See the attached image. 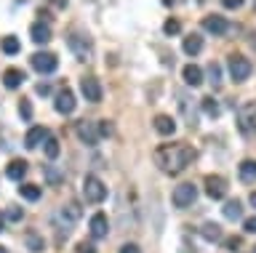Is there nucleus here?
<instances>
[{"label":"nucleus","mask_w":256,"mask_h":253,"mask_svg":"<svg viewBox=\"0 0 256 253\" xmlns=\"http://www.w3.org/2000/svg\"><path fill=\"white\" fill-rule=\"evenodd\" d=\"M155 157H158V163L163 165L166 173H179L195 160V149L190 144H166L155 152Z\"/></svg>","instance_id":"f257e3e1"},{"label":"nucleus","mask_w":256,"mask_h":253,"mask_svg":"<svg viewBox=\"0 0 256 253\" xmlns=\"http://www.w3.org/2000/svg\"><path fill=\"white\" fill-rule=\"evenodd\" d=\"M83 195H86L88 203H102L104 197H107V187H104L102 179L86 176V179H83Z\"/></svg>","instance_id":"f03ea898"},{"label":"nucleus","mask_w":256,"mask_h":253,"mask_svg":"<svg viewBox=\"0 0 256 253\" xmlns=\"http://www.w3.org/2000/svg\"><path fill=\"white\" fill-rule=\"evenodd\" d=\"M230 77L235 83H243V80H248L251 77V72H254V67H251V61H248L246 56H230Z\"/></svg>","instance_id":"7ed1b4c3"},{"label":"nucleus","mask_w":256,"mask_h":253,"mask_svg":"<svg viewBox=\"0 0 256 253\" xmlns=\"http://www.w3.org/2000/svg\"><path fill=\"white\" fill-rule=\"evenodd\" d=\"M171 200H174L176 208H190V205L198 200V187L195 184H179L174 189Z\"/></svg>","instance_id":"20e7f679"},{"label":"nucleus","mask_w":256,"mask_h":253,"mask_svg":"<svg viewBox=\"0 0 256 253\" xmlns=\"http://www.w3.org/2000/svg\"><path fill=\"white\" fill-rule=\"evenodd\" d=\"M30 61H32V69H38L40 75H51V72H56V67H59V59L48 51H38Z\"/></svg>","instance_id":"39448f33"},{"label":"nucleus","mask_w":256,"mask_h":253,"mask_svg":"<svg viewBox=\"0 0 256 253\" xmlns=\"http://www.w3.org/2000/svg\"><path fill=\"white\" fill-rule=\"evenodd\" d=\"M67 45L78 53V59H80V61H86L88 56H91V51H94V48H91V40H88L86 35H80V32H70Z\"/></svg>","instance_id":"423d86ee"},{"label":"nucleus","mask_w":256,"mask_h":253,"mask_svg":"<svg viewBox=\"0 0 256 253\" xmlns=\"http://www.w3.org/2000/svg\"><path fill=\"white\" fill-rule=\"evenodd\" d=\"M240 131L256 133V101H246L240 107Z\"/></svg>","instance_id":"0eeeda50"},{"label":"nucleus","mask_w":256,"mask_h":253,"mask_svg":"<svg viewBox=\"0 0 256 253\" xmlns=\"http://www.w3.org/2000/svg\"><path fill=\"white\" fill-rule=\"evenodd\" d=\"M80 93L86 96V101H91V104H96V101H102V85L96 77H83L80 80Z\"/></svg>","instance_id":"6e6552de"},{"label":"nucleus","mask_w":256,"mask_h":253,"mask_svg":"<svg viewBox=\"0 0 256 253\" xmlns=\"http://www.w3.org/2000/svg\"><path fill=\"white\" fill-rule=\"evenodd\" d=\"M206 195L211 197V200H222V197L227 195V181L222 176H206Z\"/></svg>","instance_id":"1a4fd4ad"},{"label":"nucleus","mask_w":256,"mask_h":253,"mask_svg":"<svg viewBox=\"0 0 256 253\" xmlns=\"http://www.w3.org/2000/svg\"><path fill=\"white\" fill-rule=\"evenodd\" d=\"M75 131H78V139L83 141V144L96 147V141H99V131H96V123H86V120H80Z\"/></svg>","instance_id":"9d476101"},{"label":"nucleus","mask_w":256,"mask_h":253,"mask_svg":"<svg viewBox=\"0 0 256 253\" xmlns=\"http://www.w3.org/2000/svg\"><path fill=\"white\" fill-rule=\"evenodd\" d=\"M75 107H78V101H75V96H72L70 88H64V91L56 93V112H59V115H72V112H75Z\"/></svg>","instance_id":"9b49d317"},{"label":"nucleus","mask_w":256,"mask_h":253,"mask_svg":"<svg viewBox=\"0 0 256 253\" xmlns=\"http://www.w3.org/2000/svg\"><path fill=\"white\" fill-rule=\"evenodd\" d=\"M88 229H91V237H96V240H104V237L110 235V221H107V216H104V213H94Z\"/></svg>","instance_id":"f8f14e48"},{"label":"nucleus","mask_w":256,"mask_h":253,"mask_svg":"<svg viewBox=\"0 0 256 253\" xmlns=\"http://www.w3.org/2000/svg\"><path fill=\"white\" fill-rule=\"evenodd\" d=\"M46 139H48V128H43V125H35V128H30L27 136H24V147H27V149H38Z\"/></svg>","instance_id":"ddd939ff"},{"label":"nucleus","mask_w":256,"mask_h":253,"mask_svg":"<svg viewBox=\"0 0 256 253\" xmlns=\"http://www.w3.org/2000/svg\"><path fill=\"white\" fill-rule=\"evenodd\" d=\"M203 29H206V32H211V35H224L230 29V24H227V19H224V16H206L203 19Z\"/></svg>","instance_id":"4468645a"},{"label":"nucleus","mask_w":256,"mask_h":253,"mask_svg":"<svg viewBox=\"0 0 256 253\" xmlns=\"http://www.w3.org/2000/svg\"><path fill=\"white\" fill-rule=\"evenodd\" d=\"M152 125H155V131L160 133V136H174L176 133V120L171 115H158Z\"/></svg>","instance_id":"2eb2a0df"},{"label":"nucleus","mask_w":256,"mask_h":253,"mask_svg":"<svg viewBox=\"0 0 256 253\" xmlns=\"http://www.w3.org/2000/svg\"><path fill=\"white\" fill-rule=\"evenodd\" d=\"M24 80H27V75H24L22 69H16V67H11V69H6V72H3V85H6V88H11V91L19 88Z\"/></svg>","instance_id":"dca6fc26"},{"label":"nucleus","mask_w":256,"mask_h":253,"mask_svg":"<svg viewBox=\"0 0 256 253\" xmlns=\"http://www.w3.org/2000/svg\"><path fill=\"white\" fill-rule=\"evenodd\" d=\"M30 35H32V40H35L38 45H43L51 40V27L43 24V21H35V24L30 27Z\"/></svg>","instance_id":"f3484780"},{"label":"nucleus","mask_w":256,"mask_h":253,"mask_svg":"<svg viewBox=\"0 0 256 253\" xmlns=\"http://www.w3.org/2000/svg\"><path fill=\"white\" fill-rule=\"evenodd\" d=\"M182 77H184V83L192 85V88H198L200 83H203V69L195 67V64H187L182 69Z\"/></svg>","instance_id":"a211bd4d"},{"label":"nucleus","mask_w":256,"mask_h":253,"mask_svg":"<svg viewBox=\"0 0 256 253\" xmlns=\"http://www.w3.org/2000/svg\"><path fill=\"white\" fill-rule=\"evenodd\" d=\"M6 176L11 179V181H19V184H22V179L27 176V163H24V160H14V163H8Z\"/></svg>","instance_id":"6ab92c4d"},{"label":"nucleus","mask_w":256,"mask_h":253,"mask_svg":"<svg viewBox=\"0 0 256 253\" xmlns=\"http://www.w3.org/2000/svg\"><path fill=\"white\" fill-rule=\"evenodd\" d=\"M182 48H184V53H187V56H195V53H200L203 51V37L200 35H187L184 37V43H182Z\"/></svg>","instance_id":"aec40b11"},{"label":"nucleus","mask_w":256,"mask_h":253,"mask_svg":"<svg viewBox=\"0 0 256 253\" xmlns=\"http://www.w3.org/2000/svg\"><path fill=\"white\" fill-rule=\"evenodd\" d=\"M200 235H203V240L216 243V240H222V227L214 224V221H206V224L200 227Z\"/></svg>","instance_id":"412c9836"},{"label":"nucleus","mask_w":256,"mask_h":253,"mask_svg":"<svg viewBox=\"0 0 256 253\" xmlns=\"http://www.w3.org/2000/svg\"><path fill=\"white\" fill-rule=\"evenodd\" d=\"M224 219H230V221H238L240 216H243V203L240 200H230V203H224Z\"/></svg>","instance_id":"4be33fe9"},{"label":"nucleus","mask_w":256,"mask_h":253,"mask_svg":"<svg viewBox=\"0 0 256 253\" xmlns=\"http://www.w3.org/2000/svg\"><path fill=\"white\" fill-rule=\"evenodd\" d=\"M24 243H27V251H32V253H43V248H46L43 237H40L38 232H32V229L24 235Z\"/></svg>","instance_id":"5701e85b"},{"label":"nucleus","mask_w":256,"mask_h":253,"mask_svg":"<svg viewBox=\"0 0 256 253\" xmlns=\"http://www.w3.org/2000/svg\"><path fill=\"white\" fill-rule=\"evenodd\" d=\"M59 216H62V219H67L70 224H75V221H78L80 216H83V211H80V205H78V203H67V205L62 208Z\"/></svg>","instance_id":"b1692460"},{"label":"nucleus","mask_w":256,"mask_h":253,"mask_svg":"<svg viewBox=\"0 0 256 253\" xmlns=\"http://www.w3.org/2000/svg\"><path fill=\"white\" fill-rule=\"evenodd\" d=\"M238 171L243 181H256V160H243L238 165Z\"/></svg>","instance_id":"393cba45"},{"label":"nucleus","mask_w":256,"mask_h":253,"mask_svg":"<svg viewBox=\"0 0 256 253\" xmlns=\"http://www.w3.org/2000/svg\"><path fill=\"white\" fill-rule=\"evenodd\" d=\"M19 195L24 197V200L35 203V200H40V195H43V189H40V187H35V184H22V187H19Z\"/></svg>","instance_id":"a878e982"},{"label":"nucleus","mask_w":256,"mask_h":253,"mask_svg":"<svg viewBox=\"0 0 256 253\" xmlns=\"http://www.w3.org/2000/svg\"><path fill=\"white\" fill-rule=\"evenodd\" d=\"M0 48H3V53H8V56H14V53H19V48H22V43L16 40L14 35H6L3 40H0Z\"/></svg>","instance_id":"bb28decb"},{"label":"nucleus","mask_w":256,"mask_h":253,"mask_svg":"<svg viewBox=\"0 0 256 253\" xmlns=\"http://www.w3.org/2000/svg\"><path fill=\"white\" fill-rule=\"evenodd\" d=\"M200 107H203V112H206L208 117H219V101H216L214 96L200 99Z\"/></svg>","instance_id":"cd10ccee"},{"label":"nucleus","mask_w":256,"mask_h":253,"mask_svg":"<svg viewBox=\"0 0 256 253\" xmlns=\"http://www.w3.org/2000/svg\"><path fill=\"white\" fill-rule=\"evenodd\" d=\"M46 157L48 160H56V157H59V139H54V136H48L46 139Z\"/></svg>","instance_id":"c85d7f7f"},{"label":"nucleus","mask_w":256,"mask_h":253,"mask_svg":"<svg viewBox=\"0 0 256 253\" xmlns=\"http://www.w3.org/2000/svg\"><path fill=\"white\" fill-rule=\"evenodd\" d=\"M43 173H46L48 184H59V181H64V173H62V171H56L54 165H46V168H43Z\"/></svg>","instance_id":"c756f323"},{"label":"nucleus","mask_w":256,"mask_h":253,"mask_svg":"<svg viewBox=\"0 0 256 253\" xmlns=\"http://www.w3.org/2000/svg\"><path fill=\"white\" fill-rule=\"evenodd\" d=\"M208 77H211V83H214V85H219V83H222V67L216 64V61H211V64H208Z\"/></svg>","instance_id":"7c9ffc66"},{"label":"nucleus","mask_w":256,"mask_h":253,"mask_svg":"<svg viewBox=\"0 0 256 253\" xmlns=\"http://www.w3.org/2000/svg\"><path fill=\"white\" fill-rule=\"evenodd\" d=\"M179 29H182V24H179L176 19H168L166 24H163V32H166V35H176Z\"/></svg>","instance_id":"2f4dec72"},{"label":"nucleus","mask_w":256,"mask_h":253,"mask_svg":"<svg viewBox=\"0 0 256 253\" xmlns=\"http://www.w3.org/2000/svg\"><path fill=\"white\" fill-rule=\"evenodd\" d=\"M19 115L24 117V120H30V117H32V107H30V101H27V99H22V104H19Z\"/></svg>","instance_id":"473e14b6"},{"label":"nucleus","mask_w":256,"mask_h":253,"mask_svg":"<svg viewBox=\"0 0 256 253\" xmlns=\"http://www.w3.org/2000/svg\"><path fill=\"white\" fill-rule=\"evenodd\" d=\"M243 229L248 235H256V216H251V219H246L243 221Z\"/></svg>","instance_id":"72a5a7b5"},{"label":"nucleus","mask_w":256,"mask_h":253,"mask_svg":"<svg viewBox=\"0 0 256 253\" xmlns=\"http://www.w3.org/2000/svg\"><path fill=\"white\" fill-rule=\"evenodd\" d=\"M11 221H22V216H24V211L22 208H8V213H6Z\"/></svg>","instance_id":"f704fd0d"},{"label":"nucleus","mask_w":256,"mask_h":253,"mask_svg":"<svg viewBox=\"0 0 256 253\" xmlns=\"http://www.w3.org/2000/svg\"><path fill=\"white\" fill-rule=\"evenodd\" d=\"M78 253H96V248L91 243H78V248H75Z\"/></svg>","instance_id":"c9c22d12"},{"label":"nucleus","mask_w":256,"mask_h":253,"mask_svg":"<svg viewBox=\"0 0 256 253\" xmlns=\"http://www.w3.org/2000/svg\"><path fill=\"white\" fill-rule=\"evenodd\" d=\"M110 133H112V125L107 120H102L99 123V136H110Z\"/></svg>","instance_id":"e433bc0d"},{"label":"nucleus","mask_w":256,"mask_h":253,"mask_svg":"<svg viewBox=\"0 0 256 253\" xmlns=\"http://www.w3.org/2000/svg\"><path fill=\"white\" fill-rule=\"evenodd\" d=\"M120 253H142V251H139V245H134V243H126L123 248H120Z\"/></svg>","instance_id":"4c0bfd02"},{"label":"nucleus","mask_w":256,"mask_h":253,"mask_svg":"<svg viewBox=\"0 0 256 253\" xmlns=\"http://www.w3.org/2000/svg\"><path fill=\"white\" fill-rule=\"evenodd\" d=\"M240 5H243V3H240V0H224V8H240Z\"/></svg>","instance_id":"58836bf2"},{"label":"nucleus","mask_w":256,"mask_h":253,"mask_svg":"<svg viewBox=\"0 0 256 253\" xmlns=\"http://www.w3.org/2000/svg\"><path fill=\"white\" fill-rule=\"evenodd\" d=\"M227 248H230V251L240 248V237H230V240H227Z\"/></svg>","instance_id":"ea45409f"},{"label":"nucleus","mask_w":256,"mask_h":253,"mask_svg":"<svg viewBox=\"0 0 256 253\" xmlns=\"http://www.w3.org/2000/svg\"><path fill=\"white\" fill-rule=\"evenodd\" d=\"M35 91L40 93V96H46V93H48V91H51V88H48V83H40V85H38V88H35Z\"/></svg>","instance_id":"a19ab883"},{"label":"nucleus","mask_w":256,"mask_h":253,"mask_svg":"<svg viewBox=\"0 0 256 253\" xmlns=\"http://www.w3.org/2000/svg\"><path fill=\"white\" fill-rule=\"evenodd\" d=\"M3 227H6V216L0 213V232H3Z\"/></svg>","instance_id":"79ce46f5"},{"label":"nucleus","mask_w":256,"mask_h":253,"mask_svg":"<svg viewBox=\"0 0 256 253\" xmlns=\"http://www.w3.org/2000/svg\"><path fill=\"white\" fill-rule=\"evenodd\" d=\"M248 200H251V205L256 208V192H251V197H248Z\"/></svg>","instance_id":"37998d69"},{"label":"nucleus","mask_w":256,"mask_h":253,"mask_svg":"<svg viewBox=\"0 0 256 253\" xmlns=\"http://www.w3.org/2000/svg\"><path fill=\"white\" fill-rule=\"evenodd\" d=\"M0 253H8V248H3V245H0Z\"/></svg>","instance_id":"c03bdc74"},{"label":"nucleus","mask_w":256,"mask_h":253,"mask_svg":"<svg viewBox=\"0 0 256 253\" xmlns=\"http://www.w3.org/2000/svg\"><path fill=\"white\" fill-rule=\"evenodd\" d=\"M254 8H256V3H254Z\"/></svg>","instance_id":"a18cd8bd"}]
</instances>
